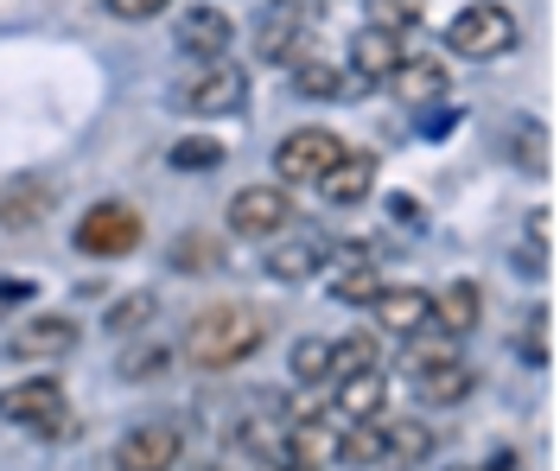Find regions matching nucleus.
<instances>
[{"instance_id": "1", "label": "nucleus", "mask_w": 560, "mask_h": 471, "mask_svg": "<svg viewBox=\"0 0 560 471\" xmlns=\"http://www.w3.org/2000/svg\"><path fill=\"white\" fill-rule=\"evenodd\" d=\"M261 344H268V319H261L255 306H243V299L205 306V313L185 326V363H191V369H205V376L243 369Z\"/></svg>"}, {"instance_id": "2", "label": "nucleus", "mask_w": 560, "mask_h": 471, "mask_svg": "<svg viewBox=\"0 0 560 471\" xmlns=\"http://www.w3.org/2000/svg\"><path fill=\"white\" fill-rule=\"evenodd\" d=\"M516 13L503 7V0H471V7H458L453 20H446V51L465 58V64H485V58H503V51H516Z\"/></svg>"}, {"instance_id": "3", "label": "nucleus", "mask_w": 560, "mask_h": 471, "mask_svg": "<svg viewBox=\"0 0 560 471\" xmlns=\"http://www.w3.org/2000/svg\"><path fill=\"white\" fill-rule=\"evenodd\" d=\"M173 103H178V115H243L248 71L230 64V58H210V64H198V71L173 90Z\"/></svg>"}, {"instance_id": "4", "label": "nucleus", "mask_w": 560, "mask_h": 471, "mask_svg": "<svg viewBox=\"0 0 560 471\" xmlns=\"http://www.w3.org/2000/svg\"><path fill=\"white\" fill-rule=\"evenodd\" d=\"M293 217H300V211H293L287 185H243V191L230 198V211H223V223H230L236 243H280Z\"/></svg>"}, {"instance_id": "5", "label": "nucleus", "mask_w": 560, "mask_h": 471, "mask_svg": "<svg viewBox=\"0 0 560 471\" xmlns=\"http://www.w3.org/2000/svg\"><path fill=\"white\" fill-rule=\"evenodd\" d=\"M140 236H147V223L128 198H103V204H90L83 217H77V249L96 255V261H115V255H135Z\"/></svg>"}, {"instance_id": "6", "label": "nucleus", "mask_w": 560, "mask_h": 471, "mask_svg": "<svg viewBox=\"0 0 560 471\" xmlns=\"http://www.w3.org/2000/svg\"><path fill=\"white\" fill-rule=\"evenodd\" d=\"M350 146L331 134V128H293L287 141L275 146V185H318Z\"/></svg>"}, {"instance_id": "7", "label": "nucleus", "mask_w": 560, "mask_h": 471, "mask_svg": "<svg viewBox=\"0 0 560 471\" xmlns=\"http://www.w3.org/2000/svg\"><path fill=\"white\" fill-rule=\"evenodd\" d=\"M313 0H268L255 20V58L261 64H300V45L313 33Z\"/></svg>"}, {"instance_id": "8", "label": "nucleus", "mask_w": 560, "mask_h": 471, "mask_svg": "<svg viewBox=\"0 0 560 471\" xmlns=\"http://www.w3.org/2000/svg\"><path fill=\"white\" fill-rule=\"evenodd\" d=\"M408 382H415V396L427 401V408H453V401L471 396V369L446 351V344H420V351H408Z\"/></svg>"}, {"instance_id": "9", "label": "nucleus", "mask_w": 560, "mask_h": 471, "mask_svg": "<svg viewBox=\"0 0 560 471\" xmlns=\"http://www.w3.org/2000/svg\"><path fill=\"white\" fill-rule=\"evenodd\" d=\"M0 421L33 427V434H58V421H65V382H58V376L7 382V389H0Z\"/></svg>"}, {"instance_id": "10", "label": "nucleus", "mask_w": 560, "mask_h": 471, "mask_svg": "<svg viewBox=\"0 0 560 471\" xmlns=\"http://www.w3.org/2000/svg\"><path fill=\"white\" fill-rule=\"evenodd\" d=\"M77 338H83L77 319H65V313H33V319H20V326L7 331V357L13 363H58L77 351Z\"/></svg>"}, {"instance_id": "11", "label": "nucleus", "mask_w": 560, "mask_h": 471, "mask_svg": "<svg viewBox=\"0 0 560 471\" xmlns=\"http://www.w3.org/2000/svg\"><path fill=\"white\" fill-rule=\"evenodd\" d=\"M58 198H65V185L51 173H13L0 185V229H38L58 211Z\"/></svg>"}, {"instance_id": "12", "label": "nucleus", "mask_w": 560, "mask_h": 471, "mask_svg": "<svg viewBox=\"0 0 560 471\" xmlns=\"http://www.w3.org/2000/svg\"><path fill=\"white\" fill-rule=\"evenodd\" d=\"M185 452V434L173 421H140L115 439V471H173Z\"/></svg>"}, {"instance_id": "13", "label": "nucleus", "mask_w": 560, "mask_h": 471, "mask_svg": "<svg viewBox=\"0 0 560 471\" xmlns=\"http://www.w3.org/2000/svg\"><path fill=\"white\" fill-rule=\"evenodd\" d=\"M370 319H376L388 338H420V331L433 326V293L415 287V281H401V287H376Z\"/></svg>"}, {"instance_id": "14", "label": "nucleus", "mask_w": 560, "mask_h": 471, "mask_svg": "<svg viewBox=\"0 0 560 471\" xmlns=\"http://www.w3.org/2000/svg\"><path fill=\"white\" fill-rule=\"evenodd\" d=\"M173 38L185 58H198V64H210V58H223L230 51V38H236V20L223 13V7H185L173 20Z\"/></svg>"}, {"instance_id": "15", "label": "nucleus", "mask_w": 560, "mask_h": 471, "mask_svg": "<svg viewBox=\"0 0 560 471\" xmlns=\"http://www.w3.org/2000/svg\"><path fill=\"white\" fill-rule=\"evenodd\" d=\"M401 58H408V45H401V33H388V26H357V33H350V76H357L363 90L388 83Z\"/></svg>"}, {"instance_id": "16", "label": "nucleus", "mask_w": 560, "mask_h": 471, "mask_svg": "<svg viewBox=\"0 0 560 471\" xmlns=\"http://www.w3.org/2000/svg\"><path fill=\"white\" fill-rule=\"evenodd\" d=\"M331 414L338 421H383V401H388V376L383 369H350V376H331Z\"/></svg>"}, {"instance_id": "17", "label": "nucleus", "mask_w": 560, "mask_h": 471, "mask_svg": "<svg viewBox=\"0 0 560 471\" xmlns=\"http://www.w3.org/2000/svg\"><path fill=\"white\" fill-rule=\"evenodd\" d=\"M446 83H453V71H446L440 58H401L395 76H388V90H395V103H401V109H427V103H440V96H446Z\"/></svg>"}, {"instance_id": "18", "label": "nucleus", "mask_w": 560, "mask_h": 471, "mask_svg": "<svg viewBox=\"0 0 560 471\" xmlns=\"http://www.w3.org/2000/svg\"><path fill=\"white\" fill-rule=\"evenodd\" d=\"M325 287L338 293L345 306H370L383 281H376V261L363 249H338V255H325Z\"/></svg>"}, {"instance_id": "19", "label": "nucleus", "mask_w": 560, "mask_h": 471, "mask_svg": "<svg viewBox=\"0 0 560 471\" xmlns=\"http://www.w3.org/2000/svg\"><path fill=\"white\" fill-rule=\"evenodd\" d=\"M485 319V293L471 287V281H446V287L433 293V326L446 331V338H471Z\"/></svg>"}, {"instance_id": "20", "label": "nucleus", "mask_w": 560, "mask_h": 471, "mask_svg": "<svg viewBox=\"0 0 560 471\" xmlns=\"http://www.w3.org/2000/svg\"><path fill=\"white\" fill-rule=\"evenodd\" d=\"M325 243L318 236H287V243H275L268 249V274H275L280 287H300V281H313L318 268H325Z\"/></svg>"}, {"instance_id": "21", "label": "nucleus", "mask_w": 560, "mask_h": 471, "mask_svg": "<svg viewBox=\"0 0 560 471\" xmlns=\"http://www.w3.org/2000/svg\"><path fill=\"white\" fill-rule=\"evenodd\" d=\"M318 191H325V204H363V198L376 191V153H345V160L318 179Z\"/></svg>"}, {"instance_id": "22", "label": "nucleus", "mask_w": 560, "mask_h": 471, "mask_svg": "<svg viewBox=\"0 0 560 471\" xmlns=\"http://www.w3.org/2000/svg\"><path fill=\"white\" fill-rule=\"evenodd\" d=\"M331 466H345V471L383 466V421H338V452H331Z\"/></svg>"}, {"instance_id": "23", "label": "nucleus", "mask_w": 560, "mask_h": 471, "mask_svg": "<svg viewBox=\"0 0 560 471\" xmlns=\"http://www.w3.org/2000/svg\"><path fill=\"white\" fill-rule=\"evenodd\" d=\"M173 268L178 274H217V268H230V243L210 229H185L173 243Z\"/></svg>"}, {"instance_id": "24", "label": "nucleus", "mask_w": 560, "mask_h": 471, "mask_svg": "<svg viewBox=\"0 0 560 471\" xmlns=\"http://www.w3.org/2000/svg\"><path fill=\"white\" fill-rule=\"evenodd\" d=\"M433 452V427L427 421H383V466H420Z\"/></svg>"}, {"instance_id": "25", "label": "nucleus", "mask_w": 560, "mask_h": 471, "mask_svg": "<svg viewBox=\"0 0 560 471\" xmlns=\"http://www.w3.org/2000/svg\"><path fill=\"white\" fill-rule=\"evenodd\" d=\"M223 160H230V146L217 141V134H185V141L166 146V166L173 173H217Z\"/></svg>"}, {"instance_id": "26", "label": "nucleus", "mask_w": 560, "mask_h": 471, "mask_svg": "<svg viewBox=\"0 0 560 471\" xmlns=\"http://www.w3.org/2000/svg\"><path fill=\"white\" fill-rule=\"evenodd\" d=\"M115 369H121V382H153V376H166V369H173V344H166V338H140V344L121 351Z\"/></svg>"}, {"instance_id": "27", "label": "nucleus", "mask_w": 560, "mask_h": 471, "mask_svg": "<svg viewBox=\"0 0 560 471\" xmlns=\"http://www.w3.org/2000/svg\"><path fill=\"white\" fill-rule=\"evenodd\" d=\"M287 369H293V382H331V338H300L293 344V357H287Z\"/></svg>"}, {"instance_id": "28", "label": "nucleus", "mask_w": 560, "mask_h": 471, "mask_svg": "<svg viewBox=\"0 0 560 471\" xmlns=\"http://www.w3.org/2000/svg\"><path fill=\"white\" fill-rule=\"evenodd\" d=\"M376 357H383V344H376L370 331L357 326V331H345V338L331 344V376H350V369H376Z\"/></svg>"}, {"instance_id": "29", "label": "nucleus", "mask_w": 560, "mask_h": 471, "mask_svg": "<svg viewBox=\"0 0 560 471\" xmlns=\"http://www.w3.org/2000/svg\"><path fill=\"white\" fill-rule=\"evenodd\" d=\"M153 313H160V299H153V293L140 287V293H121V299L108 306V319H103V326H108V331H121V338H135V331L147 326V319H153Z\"/></svg>"}, {"instance_id": "30", "label": "nucleus", "mask_w": 560, "mask_h": 471, "mask_svg": "<svg viewBox=\"0 0 560 471\" xmlns=\"http://www.w3.org/2000/svg\"><path fill=\"white\" fill-rule=\"evenodd\" d=\"M420 13H427V0H370V26H388V33L420 26Z\"/></svg>"}, {"instance_id": "31", "label": "nucleus", "mask_w": 560, "mask_h": 471, "mask_svg": "<svg viewBox=\"0 0 560 471\" xmlns=\"http://www.w3.org/2000/svg\"><path fill=\"white\" fill-rule=\"evenodd\" d=\"M293 90H300V96H338V90H345V76L313 58V64H293Z\"/></svg>"}, {"instance_id": "32", "label": "nucleus", "mask_w": 560, "mask_h": 471, "mask_svg": "<svg viewBox=\"0 0 560 471\" xmlns=\"http://www.w3.org/2000/svg\"><path fill=\"white\" fill-rule=\"evenodd\" d=\"M108 20H128V26H140V20H160V13H173V0H103Z\"/></svg>"}]
</instances>
